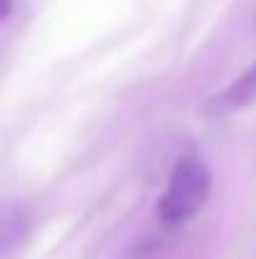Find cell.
<instances>
[{"label": "cell", "instance_id": "7a4b0ae2", "mask_svg": "<svg viewBox=\"0 0 256 259\" xmlns=\"http://www.w3.org/2000/svg\"><path fill=\"white\" fill-rule=\"evenodd\" d=\"M30 229V219L23 204L0 199V254L23 244Z\"/></svg>", "mask_w": 256, "mask_h": 259}, {"label": "cell", "instance_id": "3957f363", "mask_svg": "<svg viewBox=\"0 0 256 259\" xmlns=\"http://www.w3.org/2000/svg\"><path fill=\"white\" fill-rule=\"evenodd\" d=\"M251 101H256V63L231 86L226 88V93L219 98L221 108H244Z\"/></svg>", "mask_w": 256, "mask_h": 259}, {"label": "cell", "instance_id": "277c9868", "mask_svg": "<svg viewBox=\"0 0 256 259\" xmlns=\"http://www.w3.org/2000/svg\"><path fill=\"white\" fill-rule=\"evenodd\" d=\"M13 10V0H0V20H5Z\"/></svg>", "mask_w": 256, "mask_h": 259}, {"label": "cell", "instance_id": "6da1fadb", "mask_svg": "<svg viewBox=\"0 0 256 259\" xmlns=\"http://www.w3.org/2000/svg\"><path fill=\"white\" fill-rule=\"evenodd\" d=\"M209 191H211V174L206 169V164L198 156L181 159L171 174L164 199L159 201L161 217L171 224L193 217L206 204Z\"/></svg>", "mask_w": 256, "mask_h": 259}]
</instances>
